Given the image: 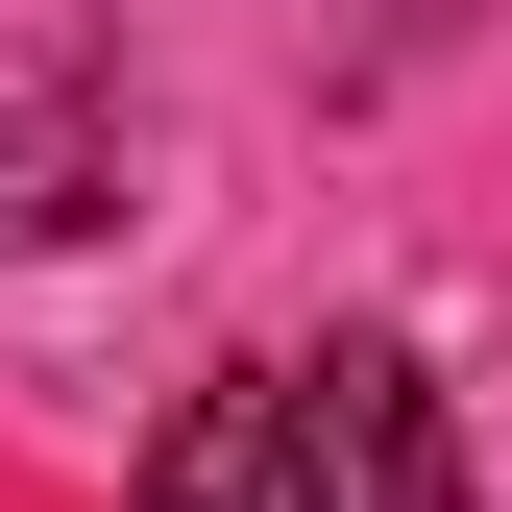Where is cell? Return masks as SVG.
Returning <instances> with one entry per match:
<instances>
[{"instance_id": "obj_2", "label": "cell", "mask_w": 512, "mask_h": 512, "mask_svg": "<svg viewBox=\"0 0 512 512\" xmlns=\"http://www.w3.org/2000/svg\"><path fill=\"white\" fill-rule=\"evenodd\" d=\"M317 439H342V512H464V415L415 342H317Z\"/></svg>"}, {"instance_id": "obj_1", "label": "cell", "mask_w": 512, "mask_h": 512, "mask_svg": "<svg viewBox=\"0 0 512 512\" xmlns=\"http://www.w3.org/2000/svg\"><path fill=\"white\" fill-rule=\"evenodd\" d=\"M122 512H342V439H317V366H220V391H171L147 488Z\"/></svg>"}, {"instance_id": "obj_3", "label": "cell", "mask_w": 512, "mask_h": 512, "mask_svg": "<svg viewBox=\"0 0 512 512\" xmlns=\"http://www.w3.org/2000/svg\"><path fill=\"white\" fill-rule=\"evenodd\" d=\"M98 220H122V147L74 98H0V269H25V244H98Z\"/></svg>"}]
</instances>
